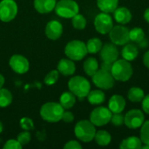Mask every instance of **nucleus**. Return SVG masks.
<instances>
[{
  "mask_svg": "<svg viewBox=\"0 0 149 149\" xmlns=\"http://www.w3.org/2000/svg\"><path fill=\"white\" fill-rule=\"evenodd\" d=\"M64 107L56 102H47L40 108V116L47 122H58L62 120Z\"/></svg>",
  "mask_w": 149,
  "mask_h": 149,
  "instance_id": "nucleus-1",
  "label": "nucleus"
},
{
  "mask_svg": "<svg viewBox=\"0 0 149 149\" xmlns=\"http://www.w3.org/2000/svg\"><path fill=\"white\" fill-rule=\"evenodd\" d=\"M133 67L129 61L122 58L117 59L113 63L111 73L115 80L126 82L133 75Z\"/></svg>",
  "mask_w": 149,
  "mask_h": 149,
  "instance_id": "nucleus-2",
  "label": "nucleus"
},
{
  "mask_svg": "<svg viewBox=\"0 0 149 149\" xmlns=\"http://www.w3.org/2000/svg\"><path fill=\"white\" fill-rule=\"evenodd\" d=\"M68 88L80 100L86 98L91 91L90 82L82 76H74L68 81Z\"/></svg>",
  "mask_w": 149,
  "mask_h": 149,
  "instance_id": "nucleus-3",
  "label": "nucleus"
},
{
  "mask_svg": "<svg viewBox=\"0 0 149 149\" xmlns=\"http://www.w3.org/2000/svg\"><path fill=\"white\" fill-rule=\"evenodd\" d=\"M75 136L83 142H90L94 139L96 129L95 126L86 120L79 121L74 128Z\"/></svg>",
  "mask_w": 149,
  "mask_h": 149,
  "instance_id": "nucleus-4",
  "label": "nucleus"
},
{
  "mask_svg": "<svg viewBox=\"0 0 149 149\" xmlns=\"http://www.w3.org/2000/svg\"><path fill=\"white\" fill-rule=\"evenodd\" d=\"M86 45L80 40H72L65 47V53L68 58L73 61L81 60L87 54Z\"/></svg>",
  "mask_w": 149,
  "mask_h": 149,
  "instance_id": "nucleus-5",
  "label": "nucleus"
},
{
  "mask_svg": "<svg viewBox=\"0 0 149 149\" xmlns=\"http://www.w3.org/2000/svg\"><path fill=\"white\" fill-rule=\"evenodd\" d=\"M56 14L64 18H72L79 13V4L74 0H60L54 8Z\"/></svg>",
  "mask_w": 149,
  "mask_h": 149,
  "instance_id": "nucleus-6",
  "label": "nucleus"
},
{
  "mask_svg": "<svg viewBox=\"0 0 149 149\" xmlns=\"http://www.w3.org/2000/svg\"><path fill=\"white\" fill-rule=\"evenodd\" d=\"M93 78V84L103 90H108L111 89L113 85H114V78L113 77L111 72L109 71H106L103 69H99L93 76H92Z\"/></svg>",
  "mask_w": 149,
  "mask_h": 149,
  "instance_id": "nucleus-7",
  "label": "nucleus"
},
{
  "mask_svg": "<svg viewBox=\"0 0 149 149\" xmlns=\"http://www.w3.org/2000/svg\"><path fill=\"white\" fill-rule=\"evenodd\" d=\"M112 114L113 113L109 108L99 107L92 111L90 114V121L96 127H102L110 122Z\"/></svg>",
  "mask_w": 149,
  "mask_h": 149,
  "instance_id": "nucleus-8",
  "label": "nucleus"
},
{
  "mask_svg": "<svg viewBox=\"0 0 149 149\" xmlns=\"http://www.w3.org/2000/svg\"><path fill=\"white\" fill-rule=\"evenodd\" d=\"M109 37L112 41L116 45H124L129 42V30L123 24L113 25L109 32Z\"/></svg>",
  "mask_w": 149,
  "mask_h": 149,
  "instance_id": "nucleus-9",
  "label": "nucleus"
},
{
  "mask_svg": "<svg viewBox=\"0 0 149 149\" xmlns=\"http://www.w3.org/2000/svg\"><path fill=\"white\" fill-rule=\"evenodd\" d=\"M17 14V5L14 0H2L0 2V20L12 21Z\"/></svg>",
  "mask_w": 149,
  "mask_h": 149,
  "instance_id": "nucleus-10",
  "label": "nucleus"
},
{
  "mask_svg": "<svg viewBox=\"0 0 149 149\" xmlns=\"http://www.w3.org/2000/svg\"><path fill=\"white\" fill-rule=\"evenodd\" d=\"M94 27L96 31L100 34H107L110 32L113 27V21L109 13L101 12L95 17L94 19Z\"/></svg>",
  "mask_w": 149,
  "mask_h": 149,
  "instance_id": "nucleus-11",
  "label": "nucleus"
},
{
  "mask_svg": "<svg viewBox=\"0 0 149 149\" xmlns=\"http://www.w3.org/2000/svg\"><path fill=\"white\" fill-rule=\"evenodd\" d=\"M145 117L142 111L139 109H133L126 113L124 124L130 129H136L142 126Z\"/></svg>",
  "mask_w": 149,
  "mask_h": 149,
  "instance_id": "nucleus-12",
  "label": "nucleus"
},
{
  "mask_svg": "<svg viewBox=\"0 0 149 149\" xmlns=\"http://www.w3.org/2000/svg\"><path fill=\"white\" fill-rule=\"evenodd\" d=\"M10 68L18 74H24L28 72L30 64L28 59L19 54H15L11 56L9 61Z\"/></svg>",
  "mask_w": 149,
  "mask_h": 149,
  "instance_id": "nucleus-13",
  "label": "nucleus"
},
{
  "mask_svg": "<svg viewBox=\"0 0 149 149\" xmlns=\"http://www.w3.org/2000/svg\"><path fill=\"white\" fill-rule=\"evenodd\" d=\"M100 58L102 61L113 63L119 58V50L116 47V45L113 43H106L102 45L100 50Z\"/></svg>",
  "mask_w": 149,
  "mask_h": 149,
  "instance_id": "nucleus-14",
  "label": "nucleus"
},
{
  "mask_svg": "<svg viewBox=\"0 0 149 149\" xmlns=\"http://www.w3.org/2000/svg\"><path fill=\"white\" fill-rule=\"evenodd\" d=\"M63 33V26L60 22L57 20H52L47 23L45 26V35L49 39L57 40Z\"/></svg>",
  "mask_w": 149,
  "mask_h": 149,
  "instance_id": "nucleus-15",
  "label": "nucleus"
},
{
  "mask_svg": "<svg viewBox=\"0 0 149 149\" xmlns=\"http://www.w3.org/2000/svg\"><path fill=\"white\" fill-rule=\"evenodd\" d=\"M126 107V100L125 99L119 94L113 95L108 102V108L113 113H122Z\"/></svg>",
  "mask_w": 149,
  "mask_h": 149,
  "instance_id": "nucleus-16",
  "label": "nucleus"
},
{
  "mask_svg": "<svg viewBox=\"0 0 149 149\" xmlns=\"http://www.w3.org/2000/svg\"><path fill=\"white\" fill-rule=\"evenodd\" d=\"M76 66L72 59L68 58H62L59 60L58 64V71L64 76H70L75 72Z\"/></svg>",
  "mask_w": 149,
  "mask_h": 149,
  "instance_id": "nucleus-17",
  "label": "nucleus"
},
{
  "mask_svg": "<svg viewBox=\"0 0 149 149\" xmlns=\"http://www.w3.org/2000/svg\"><path fill=\"white\" fill-rule=\"evenodd\" d=\"M113 17L117 23L125 24L131 21L132 13L127 7H117L113 11Z\"/></svg>",
  "mask_w": 149,
  "mask_h": 149,
  "instance_id": "nucleus-18",
  "label": "nucleus"
},
{
  "mask_svg": "<svg viewBox=\"0 0 149 149\" xmlns=\"http://www.w3.org/2000/svg\"><path fill=\"white\" fill-rule=\"evenodd\" d=\"M56 3V0H34V7L38 12L46 14L54 10Z\"/></svg>",
  "mask_w": 149,
  "mask_h": 149,
  "instance_id": "nucleus-19",
  "label": "nucleus"
},
{
  "mask_svg": "<svg viewBox=\"0 0 149 149\" xmlns=\"http://www.w3.org/2000/svg\"><path fill=\"white\" fill-rule=\"evenodd\" d=\"M139 54L138 47L133 43H127L124 45V47L121 51V56L124 59L127 61L134 60Z\"/></svg>",
  "mask_w": 149,
  "mask_h": 149,
  "instance_id": "nucleus-20",
  "label": "nucleus"
},
{
  "mask_svg": "<svg viewBox=\"0 0 149 149\" xmlns=\"http://www.w3.org/2000/svg\"><path fill=\"white\" fill-rule=\"evenodd\" d=\"M76 103V96L72 92H65L59 98V104L64 109L72 108Z\"/></svg>",
  "mask_w": 149,
  "mask_h": 149,
  "instance_id": "nucleus-21",
  "label": "nucleus"
},
{
  "mask_svg": "<svg viewBox=\"0 0 149 149\" xmlns=\"http://www.w3.org/2000/svg\"><path fill=\"white\" fill-rule=\"evenodd\" d=\"M119 0H97V5L99 9L107 13H111L118 7Z\"/></svg>",
  "mask_w": 149,
  "mask_h": 149,
  "instance_id": "nucleus-22",
  "label": "nucleus"
},
{
  "mask_svg": "<svg viewBox=\"0 0 149 149\" xmlns=\"http://www.w3.org/2000/svg\"><path fill=\"white\" fill-rule=\"evenodd\" d=\"M141 147H142L141 140L137 138V137H134V136L124 139L120 144V149H140L141 148Z\"/></svg>",
  "mask_w": 149,
  "mask_h": 149,
  "instance_id": "nucleus-23",
  "label": "nucleus"
},
{
  "mask_svg": "<svg viewBox=\"0 0 149 149\" xmlns=\"http://www.w3.org/2000/svg\"><path fill=\"white\" fill-rule=\"evenodd\" d=\"M83 68H84L85 72L88 76L92 77L99 70V63H98L96 58L90 57L85 60L84 65H83Z\"/></svg>",
  "mask_w": 149,
  "mask_h": 149,
  "instance_id": "nucleus-24",
  "label": "nucleus"
},
{
  "mask_svg": "<svg viewBox=\"0 0 149 149\" xmlns=\"http://www.w3.org/2000/svg\"><path fill=\"white\" fill-rule=\"evenodd\" d=\"M86 97H87L88 102L92 105H100L106 100V95L101 90L90 91Z\"/></svg>",
  "mask_w": 149,
  "mask_h": 149,
  "instance_id": "nucleus-25",
  "label": "nucleus"
},
{
  "mask_svg": "<svg viewBox=\"0 0 149 149\" xmlns=\"http://www.w3.org/2000/svg\"><path fill=\"white\" fill-rule=\"evenodd\" d=\"M94 140L98 145L102 146V147H106V146L110 144V142L112 141V136L107 131L100 130V131L96 132L95 136H94Z\"/></svg>",
  "mask_w": 149,
  "mask_h": 149,
  "instance_id": "nucleus-26",
  "label": "nucleus"
},
{
  "mask_svg": "<svg viewBox=\"0 0 149 149\" xmlns=\"http://www.w3.org/2000/svg\"><path fill=\"white\" fill-rule=\"evenodd\" d=\"M127 97L130 101L132 102H141L145 97L144 91L137 86H133L128 90Z\"/></svg>",
  "mask_w": 149,
  "mask_h": 149,
  "instance_id": "nucleus-27",
  "label": "nucleus"
},
{
  "mask_svg": "<svg viewBox=\"0 0 149 149\" xmlns=\"http://www.w3.org/2000/svg\"><path fill=\"white\" fill-rule=\"evenodd\" d=\"M86 45V48H87V52L89 53H97L99 52H100L101 48H102V42L100 38H93L91 39H89L87 41Z\"/></svg>",
  "mask_w": 149,
  "mask_h": 149,
  "instance_id": "nucleus-28",
  "label": "nucleus"
},
{
  "mask_svg": "<svg viewBox=\"0 0 149 149\" xmlns=\"http://www.w3.org/2000/svg\"><path fill=\"white\" fill-rule=\"evenodd\" d=\"M129 39L134 43L140 44L141 41L145 39V33L143 30L140 27L133 28L129 31Z\"/></svg>",
  "mask_w": 149,
  "mask_h": 149,
  "instance_id": "nucleus-29",
  "label": "nucleus"
},
{
  "mask_svg": "<svg viewBox=\"0 0 149 149\" xmlns=\"http://www.w3.org/2000/svg\"><path fill=\"white\" fill-rule=\"evenodd\" d=\"M12 102V95L11 93L5 89L1 88L0 89V107H7L10 106Z\"/></svg>",
  "mask_w": 149,
  "mask_h": 149,
  "instance_id": "nucleus-30",
  "label": "nucleus"
},
{
  "mask_svg": "<svg viewBox=\"0 0 149 149\" xmlns=\"http://www.w3.org/2000/svg\"><path fill=\"white\" fill-rule=\"evenodd\" d=\"M72 26L77 30H83L86 26V19L81 14H76L74 17H72Z\"/></svg>",
  "mask_w": 149,
  "mask_h": 149,
  "instance_id": "nucleus-31",
  "label": "nucleus"
},
{
  "mask_svg": "<svg viewBox=\"0 0 149 149\" xmlns=\"http://www.w3.org/2000/svg\"><path fill=\"white\" fill-rule=\"evenodd\" d=\"M141 140L143 144L149 145V120L144 121L141 127Z\"/></svg>",
  "mask_w": 149,
  "mask_h": 149,
  "instance_id": "nucleus-32",
  "label": "nucleus"
},
{
  "mask_svg": "<svg viewBox=\"0 0 149 149\" xmlns=\"http://www.w3.org/2000/svg\"><path fill=\"white\" fill-rule=\"evenodd\" d=\"M58 73L59 72H58V70H52L49 73H47L46 76L45 77V79H44L45 85H47V86H52V85H54L58 81Z\"/></svg>",
  "mask_w": 149,
  "mask_h": 149,
  "instance_id": "nucleus-33",
  "label": "nucleus"
},
{
  "mask_svg": "<svg viewBox=\"0 0 149 149\" xmlns=\"http://www.w3.org/2000/svg\"><path fill=\"white\" fill-rule=\"evenodd\" d=\"M124 119L125 116L121 114V113H115L112 114L110 122H112V124L115 127H120L124 124Z\"/></svg>",
  "mask_w": 149,
  "mask_h": 149,
  "instance_id": "nucleus-34",
  "label": "nucleus"
},
{
  "mask_svg": "<svg viewBox=\"0 0 149 149\" xmlns=\"http://www.w3.org/2000/svg\"><path fill=\"white\" fill-rule=\"evenodd\" d=\"M31 134L28 132V131H24L22 133H20L18 135H17V141L22 145V146H24V145H27L30 141H31Z\"/></svg>",
  "mask_w": 149,
  "mask_h": 149,
  "instance_id": "nucleus-35",
  "label": "nucleus"
},
{
  "mask_svg": "<svg viewBox=\"0 0 149 149\" xmlns=\"http://www.w3.org/2000/svg\"><path fill=\"white\" fill-rule=\"evenodd\" d=\"M20 126L25 131H30L34 128V123L32 120L28 117H24L20 120Z\"/></svg>",
  "mask_w": 149,
  "mask_h": 149,
  "instance_id": "nucleus-36",
  "label": "nucleus"
},
{
  "mask_svg": "<svg viewBox=\"0 0 149 149\" xmlns=\"http://www.w3.org/2000/svg\"><path fill=\"white\" fill-rule=\"evenodd\" d=\"M22 145L17 141V140H9L3 145V149H21Z\"/></svg>",
  "mask_w": 149,
  "mask_h": 149,
  "instance_id": "nucleus-37",
  "label": "nucleus"
},
{
  "mask_svg": "<svg viewBox=\"0 0 149 149\" xmlns=\"http://www.w3.org/2000/svg\"><path fill=\"white\" fill-rule=\"evenodd\" d=\"M65 149H81L82 146L77 141H70L64 146Z\"/></svg>",
  "mask_w": 149,
  "mask_h": 149,
  "instance_id": "nucleus-38",
  "label": "nucleus"
},
{
  "mask_svg": "<svg viewBox=\"0 0 149 149\" xmlns=\"http://www.w3.org/2000/svg\"><path fill=\"white\" fill-rule=\"evenodd\" d=\"M62 120L65 123H71L74 120V115H73V113L72 112H69V111L64 112L63 116H62Z\"/></svg>",
  "mask_w": 149,
  "mask_h": 149,
  "instance_id": "nucleus-39",
  "label": "nucleus"
},
{
  "mask_svg": "<svg viewBox=\"0 0 149 149\" xmlns=\"http://www.w3.org/2000/svg\"><path fill=\"white\" fill-rule=\"evenodd\" d=\"M141 106H142V109L143 111L149 114V94L144 97V99L141 101Z\"/></svg>",
  "mask_w": 149,
  "mask_h": 149,
  "instance_id": "nucleus-40",
  "label": "nucleus"
},
{
  "mask_svg": "<svg viewBox=\"0 0 149 149\" xmlns=\"http://www.w3.org/2000/svg\"><path fill=\"white\" fill-rule=\"evenodd\" d=\"M112 65L113 64L112 63H108V62H105L103 61L101 65H100V69H103V70H106V71H109L111 72V69H112Z\"/></svg>",
  "mask_w": 149,
  "mask_h": 149,
  "instance_id": "nucleus-41",
  "label": "nucleus"
},
{
  "mask_svg": "<svg viewBox=\"0 0 149 149\" xmlns=\"http://www.w3.org/2000/svg\"><path fill=\"white\" fill-rule=\"evenodd\" d=\"M143 63L146 65V67H148L149 69V51L146 52L143 56Z\"/></svg>",
  "mask_w": 149,
  "mask_h": 149,
  "instance_id": "nucleus-42",
  "label": "nucleus"
},
{
  "mask_svg": "<svg viewBox=\"0 0 149 149\" xmlns=\"http://www.w3.org/2000/svg\"><path fill=\"white\" fill-rule=\"evenodd\" d=\"M144 18L148 23H149V8L146 9V10L144 12Z\"/></svg>",
  "mask_w": 149,
  "mask_h": 149,
  "instance_id": "nucleus-43",
  "label": "nucleus"
},
{
  "mask_svg": "<svg viewBox=\"0 0 149 149\" xmlns=\"http://www.w3.org/2000/svg\"><path fill=\"white\" fill-rule=\"evenodd\" d=\"M3 84H4V78H3V75H1V74H0V89L3 87Z\"/></svg>",
  "mask_w": 149,
  "mask_h": 149,
  "instance_id": "nucleus-44",
  "label": "nucleus"
},
{
  "mask_svg": "<svg viewBox=\"0 0 149 149\" xmlns=\"http://www.w3.org/2000/svg\"><path fill=\"white\" fill-rule=\"evenodd\" d=\"M141 148L143 149H149V145H147V144H144L142 147H141Z\"/></svg>",
  "mask_w": 149,
  "mask_h": 149,
  "instance_id": "nucleus-45",
  "label": "nucleus"
},
{
  "mask_svg": "<svg viewBox=\"0 0 149 149\" xmlns=\"http://www.w3.org/2000/svg\"><path fill=\"white\" fill-rule=\"evenodd\" d=\"M3 124H2V122L0 121V134L3 132Z\"/></svg>",
  "mask_w": 149,
  "mask_h": 149,
  "instance_id": "nucleus-46",
  "label": "nucleus"
}]
</instances>
